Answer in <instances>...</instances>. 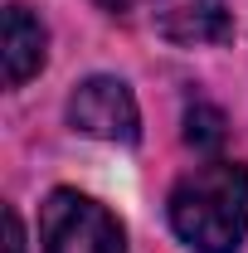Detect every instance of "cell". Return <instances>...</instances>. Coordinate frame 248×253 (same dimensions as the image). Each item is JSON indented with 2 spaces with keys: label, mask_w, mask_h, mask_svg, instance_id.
I'll use <instances>...</instances> for the list:
<instances>
[{
  "label": "cell",
  "mask_w": 248,
  "mask_h": 253,
  "mask_svg": "<svg viewBox=\"0 0 248 253\" xmlns=\"http://www.w3.org/2000/svg\"><path fill=\"white\" fill-rule=\"evenodd\" d=\"M170 224L195 253H239L248 234V166H195L170 190Z\"/></svg>",
  "instance_id": "obj_1"
},
{
  "label": "cell",
  "mask_w": 248,
  "mask_h": 253,
  "mask_svg": "<svg viewBox=\"0 0 248 253\" xmlns=\"http://www.w3.org/2000/svg\"><path fill=\"white\" fill-rule=\"evenodd\" d=\"M44 253H126L122 224L78 190H54L39 210Z\"/></svg>",
  "instance_id": "obj_2"
},
{
  "label": "cell",
  "mask_w": 248,
  "mask_h": 253,
  "mask_svg": "<svg viewBox=\"0 0 248 253\" xmlns=\"http://www.w3.org/2000/svg\"><path fill=\"white\" fill-rule=\"evenodd\" d=\"M68 122L83 136L122 141V146H131L141 136V112H136V97H131V88L122 78H88V83H78V93L68 97Z\"/></svg>",
  "instance_id": "obj_3"
},
{
  "label": "cell",
  "mask_w": 248,
  "mask_h": 253,
  "mask_svg": "<svg viewBox=\"0 0 248 253\" xmlns=\"http://www.w3.org/2000/svg\"><path fill=\"white\" fill-rule=\"evenodd\" d=\"M151 25L170 44H219L234 30L224 0H151Z\"/></svg>",
  "instance_id": "obj_4"
},
{
  "label": "cell",
  "mask_w": 248,
  "mask_h": 253,
  "mask_svg": "<svg viewBox=\"0 0 248 253\" xmlns=\"http://www.w3.org/2000/svg\"><path fill=\"white\" fill-rule=\"evenodd\" d=\"M44 49H49V34L34 20L25 5H5V30H0V59H5V83L20 88L30 83L34 73L44 68Z\"/></svg>",
  "instance_id": "obj_5"
},
{
  "label": "cell",
  "mask_w": 248,
  "mask_h": 253,
  "mask_svg": "<svg viewBox=\"0 0 248 253\" xmlns=\"http://www.w3.org/2000/svg\"><path fill=\"white\" fill-rule=\"evenodd\" d=\"M185 141L190 146H205V151H214L219 141H224V112H214V107H190L185 117Z\"/></svg>",
  "instance_id": "obj_6"
},
{
  "label": "cell",
  "mask_w": 248,
  "mask_h": 253,
  "mask_svg": "<svg viewBox=\"0 0 248 253\" xmlns=\"http://www.w3.org/2000/svg\"><path fill=\"white\" fill-rule=\"evenodd\" d=\"M5 253H25V229L15 210H5Z\"/></svg>",
  "instance_id": "obj_7"
},
{
  "label": "cell",
  "mask_w": 248,
  "mask_h": 253,
  "mask_svg": "<svg viewBox=\"0 0 248 253\" xmlns=\"http://www.w3.org/2000/svg\"><path fill=\"white\" fill-rule=\"evenodd\" d=\"M97 5H102V10H107V15H126V10H131V5H136V0H97Z\"/></svg>",
  "instance_id": "obj_8"
}]
</instances>
